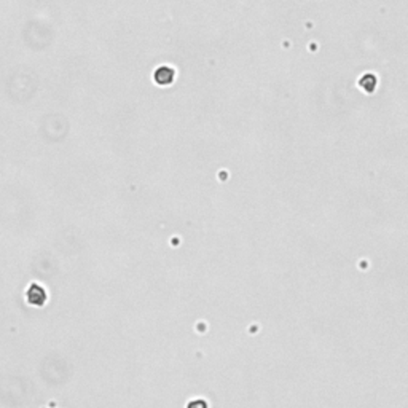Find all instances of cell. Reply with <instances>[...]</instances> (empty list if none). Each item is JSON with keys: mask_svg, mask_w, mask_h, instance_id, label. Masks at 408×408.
<instances>
[{"mask_svg": "<svg viewBox=\"0 0 408 408\" xmlns=\"http://www.w3.org/2000/svg\"><path fill=\"white\" fill-rule=\"evenodd\" d=\"M27 300L29 303H34V305H42L43 301L46 300V294L40 286L37 284H32L27 290Z\"/></svg>", "mask_w": 408, "mask_h": 408, "instance_id": "1", "label": "cell"}, {"mask_svg": "<svg viewBox=\"0 0 408 408\" xmlns=\"http://www.w3.org/2000/svg\"><path fill=\"white\" fill-rule=\"evenodd\" d=\"M187 408H207V402H206V400H203V399L191 400V402H188Z\"/></svg>", "mask_w": 408, "mask_h": 408, "instance_id": "2", "label": "cell"}]
</instances>
